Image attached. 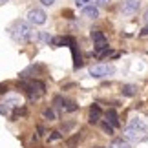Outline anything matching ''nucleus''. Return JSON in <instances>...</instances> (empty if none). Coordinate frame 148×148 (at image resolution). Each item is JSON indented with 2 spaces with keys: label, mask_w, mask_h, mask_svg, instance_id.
I'll return each mask as SVG.
<instances>
[{
  "label": "nucleus",
  "mask_w": 148,
  "mask_h": 148,
  "mask_svg": "<svg viewBox=\"0 0 148 148\" xmlns=\"http://www.w3.org/2000/svg\"><path fill=\"white\" fill-rule=\"evenodd\" d=\"M146 124L141 119H134L128 124V128L124 130V137L126 141H134V143H141L143 139H146Z\"/></svg>",
  "instance_id": "f257e3e1"
},
{
  "label": "nucleus",
  "mask_w": 148,
  "mask_h": 148,
  "mask_svg": "<svg viewBox=\"0 0 148 148\" xmlns=\"http://www.w3.org/2000/svg\"><path fill=\"white\" fill-rule=\"evenodd\" d=\"M11 35L16 42H29L31 37H33V31H31V26L24 20H16L13 27H11Z\"/></svg>",
  "instance_id": "f03ea898"
},
{
  "label": "nucleus",
  "mask_w": 148,
  "mask_h": 148,
  "mask_svg": "<svg viewBox=\"0 0 148 148\" xmlns=\"http://www.w3.org/2000/svg\"><path fill=\"white\" fill-rule=\"evenodd\" d=\"M22 88H24V92L27 93L29 101L38 99L44 92H46V84L40 82V81H26V82H22Z\"/></svg>",
  "instance_id": "7ed1b4c3"
},
{
  "label": "nucleus",
  "mask_w": 148,
  "mask_h": 148,
  "mask_svg": "<svg viewBox=\"0 0 148 148\" xmlns=\"http://www.w3.org/2000/svg\"><path fill=\"white\" fill-rule=\"evenodd\" d=\"M113 71H115V68L112 64H93L90 68V75L95 77V79H102V77H110L113 75Z\"/></svg>",
  "instance_id": "20e7f679"
},
{
  "label": "nucleus",
  "mask_w": 148,
  "mask_h": 148,
  "mask_svg": "<svg viewBox=\"0 0 148 148\" xmlns=\"http://www.w3.org/2000/svg\"><path fill=\"white\" fill-rule=\"evenodd\" d=\"M46 18H48L46 11L40 9V8L29 9V13H27V20H29V24H33V26H42L44 22H46Z\"/></svg>",
  "instance_id": "39448f33"
},
{
  "label": "nucleus",
  "mask_w": 148,
  "mask_h": 148,
  "mask_svg": "<svg viewBox=\"0 0 148 148\" xmlns=\"http://www.w3.org/2000/svg\"><path fill=\"white\" fill-rule=\"evenodd\" d=\"M139 8H141V0H123L121 2V11H123V15H126V16L135 15Z\"/></svg>",
  "instance_id": "423d86ee"
},
{
  "label": "nucleus",
  "mask_w": 148,
  "mask_h": 148,
  "mask_svg": "<svg viewBox=\"0 0 148 148\" xmlns=\"http://www.w3.org/2000/svg\"><path fill=\"white\" fill-rule=\"evenodd\" d=\"M101 115H102V112H101L99 104H93L92 108H90V113H88V121L92 123V124H97V123L101 121Z\"/></svg>",
  "instance_id": "0eeeda50"
},
{
  "label": "nucleus",
  "mask_w": 148,
  "mask_h": 148,
  "mask_svg": "<svg viewBox=\"0 0 148 148\" xmlns=\"http://www.w3.org/2000/svg\"><path fill=\"white\" fill-rule=\"evenodd\" d=\"M82 16H86V18H97L99 16V8L97 5H84L82 8Z\"/></svg>",
  "instance_id": "6e6552de"
},
{
  "label": "nucleus",
  "mask_w": 148,
  "mask_h": 148,
  "mask_svg": "<svg viewBox=\"0 0 148 148\" xmlns=\"http://www.w3.org/2000/svg\"><path fill=\"white\" fill-rule=\"evenodd\" d=\"M106 121L110 123L113 128H119V124H121L119 123V115H117V112L113 110V108H110V110L106 112Z\"/></svg>",
  "instance_id": "1a4fd4ad"
},
{
  "label": "nucleus",
  "mask_w": 148,
  "mask_h": 148,
  "mask_svg": "<svg viewBox=\"0 0 148 148\" xmlns=\"http://www.w3.org/2000/svg\"><path fill=\"white\" fill-rule=\"evenodd\" d=\"M71 53H73V68L79 70V68L82 66V59H81V55L77 53V44H75V46H71Z\"/></svg>",
  "instance_id": "9d476101"
},
{
  "label": "nucleus",
  "mask_w": 148,
  "mask_h": 148,
  "mask_svg": "<svg viewBox=\"0 0 148 148\" xmlns=\"http://www.w3.org/2000/svg\"><path fill=\"white\" fill-rule=\"evenodd\" d=\"M42 117L48 119V121H57V119H59V115H57V112L53 110V108H44V110H42Z\"/></svg>",
  "instance_id": "9b49d317"
},
{
  "label": "nucleus",
  "mask_w": 148,
  "mask_h": 148,
  "mask_svg": "<svg viewBox=\"0 0 148 148\" xmlns=\"http://www.w3.org/2000/svg\"><path fill=\"white\" fill-rule=\"evenodd\" d=\"M135 93H137V86H134V84H124V86H123V95H126V97H134Z\"/></svg>",
  "instance_id": "f8f14e48"
},
{
  "label": "nucleus",
  "mask_w": 148,
  "mask_h": 148,
  "mask_svg": "<svg viewBox=\"0 0 148 148\" xmlns=\"http://www.w3.org/2000/svg\"><path fill=\"white\" fill-rule=\"evenodd\" d=\"M110 148H132L126 139H113V143L110 145Z\"/></svg>",
  "instance_id": "ddd939ff"
},
{
  "label": "nucleus",
  "mask_w": 148,
  "mask_h": 148,
  "mask_svg": "<svg viewBox=\"0 0 148 148\" xmlns=\"http://www.w3.org/2000/svg\"><path fill=\"white\" fill-rule=\"evenodd\" d=\"M77 108H79V106H77L73 101H66V102H64V108H62V110H64V112H75Z\"/></svg>",
  "instance_id": "4468645a"
},
{
  "label": "nucleus",
  "mask_w": 148,
  "mask_h": 148,
  "mask_svg": "<svg viewBox=\"0 0 148 148\" xmlns=\"http://www.w3.org/2000/svg\"><path fill=\"white\" fill-rule=\"evenodd\" d=\"M101 126H102V130L108 134V135H113V126L108 121H104V123H101Z\"/></svg>",
  "instance_id": "2eb2a0df"
},
{
  "label": "nucleus",
  "mask_w": 148,
  "mask_h": 148,
  "mask_svg": "<svg viewBox=\"0 0 148 148\" xmlns=\"http://www.w3.org/2000/svg\"><path fill=\"white\" fill-rule=\"evenodd\" d=\"M37 38H38V40H42V42H48V44H49L51 40H53V38H51V37L48 35V33H42V31L37 35Z\"/></svg>",
  "instance_id": "dca6fc26"
},
{
  "label": "nucleus",
  "mask_w": 148,
  "mask_h": 148,
  "mask_svg": "<svg viewBox=\"0 0 148 148\" xmlns=\"http://www.w3.org/2000/svg\"><path fill=\"white\" fill-rule=\"evenodd\" d=\"M53 102H55V106H59V108H64V99H62L60 97V95H55V97H53Z\"/></svg>",
  "instance_id": "f3484780"
},
{
  "label": "nucleus",
  "mask_w": 148,
  "mask_h": 148,
  "mask_svg": "<svg viewBox=\"0 0 148 148\" xmlns=\"http://www.w3.org/2000/svg\"><path fill=\"white\" fill-rule=\"evenodd\" d=\"M77 141H79V134H75V135H73V137H71L70 141H68V146H70V148H75Z\"/></svg>",
  "instance_id": "a211bd4d"
},
{
  "label": "nucleus",
  "mask_w": 148,
  "mask_h": 148,
  "mask_svg": "<svg viewBox=\"0 0 148 148\" xmlns=\"http://www.w3.org/2000/svg\"><path fill=\"white\" fill-rule=\"evenodd\" d=\"M62 137V135H60V132H57V130H55V132H51V135H49V141H59Z\"/></svg>",
  "instance_id": "6ab92c4d"
},
{
  "label": "nucleus",
  "mask_w": 148,
  "mask_h": 148,
  "mask_svg": "<svg viewBox=\"0 0 148 148\" xmlns=\"http://www.w3.org/2000/svg\"><path fill=\"white\" fill-rule=\"evenodd\" d=\"M110 2H112V0H93L95 5H108Z\"/></svg>",
  "instance_id": "aec40b11"
},
{
  "label": "nucleus",
  "mask_w": 148,
  "mask_h": 148,
  "mask_svg": "<svg viewBox=\"0 0 148 148\" xmlns=\"http://www.w3.org/2000/svg\"><path fill=\"white\" fill-rule=\"evenodd\" d=\"M55 2H57V0H40V4H42V5H53Z\"/></svg>",
  "instance_id": "412c9836"
},
{
  "label": "nucleus",
  "mask_w": 148,
  "mask_h": 148,
  "mask_svg": "<svg viewBox=\"0 0 148 148\" xmlns=\"http://www.w3.org/2000/svg\"><path fill=\"white\" fill-rule=\"evenodd\" d=\"M86 2H90V0H75V4L79 5V8H84V5H86Z\"/></svg>",
  "instance_id": "4be33fe9"
},
{
  "label": "nucleus",
  "mask_w": 148,
  "mask_h": 148,
  "mask_svg": "<svg viewBox=\"0 0 148 148\" xmlns=\"http://www.w3.org/2000/svg\"><path fill=\"white\" fill-rule=\"evenodd\" d=\"M73 126V123H68V124H64V126H62V130H64V132H66V130H70Z\"/></svg>",
  "instance_id": "5701e85b"
},
{
  "label": "nucleus",
  "mask_w": 148,
  "mask_h": 148,
  "mask_svg": "<svg viewBox=\"0 0 148 148\" xmlns=\"http://www.w3.org/2000/svg\"><path fill=\"white\" fill-rule=\"evenodd\" d=\"M145 35H148V26L145 27V29H143V31H141V37H145Z\"/></svg>",
  "instance_id": "b1692460"
},
{
  "label": "nucleus",
  "mask_w": 148,
  "mask_h": 148,
  "mask_svg": "<svg viewBox=\"0 0 148 148\" xmlns=\"http://www.w3.org/2000/svg\"><path fill=\"white\" fill-rule=\"evenodd\" d=\"M143 18H145V22H146V24H148V9L145 11V16H143Z\"/></svg>",
  "instance_id": "393cba45"
},
{
  "label": "nucleus",
  "mask_w": 148,
  "mask_h": 148,
  "mask_svg": "<svg viewBox=\"0 0 148 148\" xmlns=\"http://www.w3.org/2000/svg\"><path fill=\"white\" fill-rule=\"evenodd\" d=\"M5 2H9V0H0V4H5Z\"/></svg>",
  "instance_id": "a878e982"
},
{
  "label": "nucleus",
  "mask_w": 148,
  "mask_h": 148,
  "mask_svg": "<svg viewBox=\"0 0 148 148\" xmlns=\"http://www.w3.org/2000/svg\"><path fill=\"white\" fill-rule=\"evenodd\" d=\"M95 148H104V146H95Z\"/></svg>",
  "instance_id": "bb28decb"
}]
</instances>
